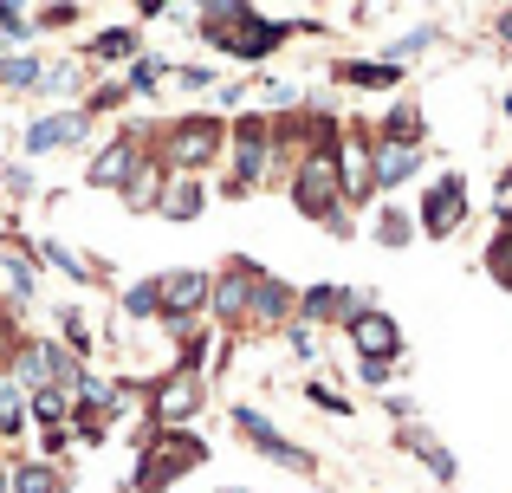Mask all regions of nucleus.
Returning <instances> with one entry per match:
<instances>
[{"mask_svg": "<svg viewBox=\"0 0 512 493\" xmlns=\"http://www.w3.org/2000/svg\"><path fill=\"white\" fill-rule=\"evenodd\" d=\"M13 493H59V481H52L46 468H20L13 474Z\"/></svg>", "mask_w": 512, "mask_h": 493, "instance_id": "12", "label": "nucleus"}, {"mask_svg": "<svg viewBox=\"0 0 512 493\" xmlns=\"http://www.w3.org/2000/svg\"><path fill=\"white\" fill-rule=\"evenodd\" d=\"M7 85H13V91L39 85V59H13V65H7Z\"/></svg>", "mask_w": 512, "mask_h": 493, "instance_id": "14", "label": "nucleus"}, {"mask_svg": "<svg viewBox=\"0 0 512 493\" xmlns=\"http://www.w3.org/2000/svg\"><path fill=\"white\" fill-rule=\"evenodd\" d=\"M214 292H221V299H214V305H221L227 318H234L240 305H247V279H240V273H234V279H221V286H214Z\"/></svg>", "mask_w": 512, "mask_h": 493, "instance_id": "13", "label": "nucleus"}, {"mask_svg": "<svg viewBox=\"0 0 512 493\" xmlns=\"http://www.w3.org/2000/svg\"><path fill=\"white\" fill-rule=\"evenodd\" d=\"M350 78H357V85H396L389 65H350Z\"/></svg>", "mask_w": 512, "mask_h": 493, "instance_id": "16", "label": "nucleus"}, {"mask_svg": "<svg viewBox=\"0 0 512 493\" xmlns=\"http://www.w3.org/2000/svg\"><path fill=\"white\" fill-rule=\"evenodd\" d=\"M234 422H240V435H247V442H260V455H266V461H279V468H299V455L286 448V435H279L273 422L260 416V409H240Z\"/></svg>", "mask_w": 512, "mask_h": 493, "instance_id": "4", "label": "nucleus"}, {"mask_svg": "<svg viewBox=\"0 0 512 493\" xmlns=\"http://www.w3.org/2000/svg\"><path fill=\"white\" fill-rule=\"evenodd\" d=\"M150 286H156V312H163V305L169 312H195V305L208 299V279L201 273H163V279H150Z\"/></svg>", "mask_w": 512, "mask_h": 493, "instance_id": "3", "label": "nucleus"}, {"mask_svg": "<svg viewBox=\"0 0 512 493\" xmlns=\"http://www.w3.org/2000/svg\"><path fill=\"white\" fill-rule=\"evenodd\" d=\"M78 137H85V117H46V124L26 130V150L46 156V150H65V143H78Z\"/></svg>", "mask_w": 512, "mask_h": 493, "instance_id": "6", "label": "nucleus"}, {"mask_svg": "<svg viewBox=\"0 0 512 493\" xmlns=\"http://www.w3.org/2000/svg\"><path fill=\"white\" fill-rule=\"evenodd\" d=\"M98 52H104V59H124V52H137V33H104Z\"/></svg>", "mask_w": 512, "mask_h": 493, "instance_id": "15", "label": "nucleus"}, {"mask_svg": "<svg viewBox=\"0 0 512 493\" xmlns=\"http://www.w3.org/2000/svg\"><path fill=\"white\" fill-rule=\"evenodd\" d=\"M415 163H422V156H415V143H383V156H376V189H396Z\"/></svg>", "mask_w": 512, "mask_h": 493, "instance_id": "8", "label": "nucleus"}, {"mask_svg": "<svg viewBox=\"0 0 512 493\" xmlns=\"http://www.w3.org/2000/svg\"><path fill=\"white\" fill-rule=\"evenodd\" d=\"M130 163H137V150H130V143H111V150L91 163V182H124V176H130Z\"/></svg>", "mask_w": 512, "mask_h": 493, "instance_id": "9", "label": "nucleus"}, {"mask_svg": "<svg viewBox=\"0 0 512 493\" xmlns=\"http://www.w3.org/2000/svg\"><path fill=\"white\" fill-rule=\"evenodd\" d=\"M195 403H201V383L182 370V377H169V383H163V396H156V416H163V422H182Z\"/></svg>", "mask_w": 512, "mask_h": 493, "instance_id": "7", "label": "nucleus"}, {"mask_svg": "<svg viewBox=\"0 0 512 493\" xmlns=\"http://www.w3.org/2000/svg\"><path fill=\"white\" fill-rule=\"evenodd\" d=\"M20 383H0V435H7V429H20V416H26V403H20Z\"/></svg>", "mask_w": 512, "mask_h": 493, "instance_id": "11", "label": "nucleus"}, {"mask_svg": "<svg viewBox=\"0 0 512 493\" xmlns=\"http://www.w3.org/2000/svg\"><path fill=\"white\" fill-rule=\"evenodd\" d=\"M163 215H175V221L201 215V189H188V182H175V189L163 195Z\"/></svg>", "mask_w": 512, "mask_h": 493, "instance_id": "10", "label": "nucleus"}, {"mask_svg": "<svg viewBox=\"0 0 512 493\" xmlns=\"http://www.w3.org/2000/svg\"><path fill=\"white\" fill-rule=\"evenodd\" d=\"M350 344L363 351L370 370H383L389 357L402 351V331H396V318H383V312H357V318H350Z\"/></svg>", "mask_w": 512, "mask_h": 493, "instance_id": "1", "label": "nucleus"}, {"mask_svg": "<svg viewBox=\"0 0 512 493\" xmlns=\"http://www.w3.org/2000/svg\"><path fill=\"white\" fill-rule=\"evenodd\" d=\"M130 312H156V286H137V292H130Z\"/></svg>", "mask_w": 512, "mask_h": 493, "instance_id": "17", "label": "nucleus"}, {"mask_svg": "<svg viewBox=\"0 0 512 493\" xmlns=\"http://www.w3.org/2000/svg\"><path fill=\"white\" fill-rule=\"evenodd\" d=\"M467 215V195H461V176H448L435 195H428V234H454Z\"/></svg>", "mask_w": 512, "mask_h": 493, "instance_id": "5", "label": "nucleus"}, {"mask_svg": "<svg viewBox=\"0 0 512 493\" xmlns=\"http://www.w3.org/2000/svg\"><path fill=\"white\" fill-rule=\"evenodd\" d=\"M331 195H338V156H305L299 169V208L305 215H331Z\"/></svg>", "mask_w": 512, "mask_h": 493, "instance_id": "2", "label": "nucleus"}]
</instances>
